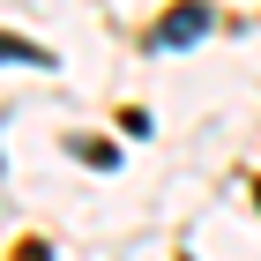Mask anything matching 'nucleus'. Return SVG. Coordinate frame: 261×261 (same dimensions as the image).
Masks as SVG:
<instances>
[{"label": "nucleus", "instance_id": "f257e3e1", "mask_svg": "<svg viewBox=\"0 0 261 261\" xmlns=\"http://www.w3.org/2000/svg\"><path fill=\"white\" fill-rule=\"evenodd\" d=\"M201 30H209V8H201V0H187V8H172V15H164L157 45H194Z\"/></svg>", "mask_w": 261, "mask_h": 261}, {"label": "nucleus", "instance_id": "f03ea898", "mask_svg": "<svg viewBox=\"0 0 261 261\" xmlns=\"http://www.w3.org/2000/svg\"><path fill=\"white\" fill-rule=\"evenodd\" d=\"M8 261H53V246H45V239H22V246H15Z\"/></svg>", "mask_w": 261, "mask_h": 261}, {"label": "nucleus", "instance_id": "7ed1b4c3", "mask_svg": "<svg viewBox=\"0 0 261 261\" xmlns=\"http://www.w3.org/2000/svg\"><path fill=\"white\" fill-rule=\"evenodd\" d=\"M0 60H45L38 45H15V38H0Z\"/></svg>", "mask_w": 261, "mask_h": 261}, {"label": "nucleus", "instance_id": "20e7f679", "mask_svg": "<svg viewBox=\"0 0 261 261\" xmlns=\"http://www.w3.org/2000/svg\"><path fill=\"white\" fill-rule=\"evenodd\" d=\"M254 209H261V187H254Z\"/></svg>", "mask_w": 261, "mask_h": 261}]
</instances>
